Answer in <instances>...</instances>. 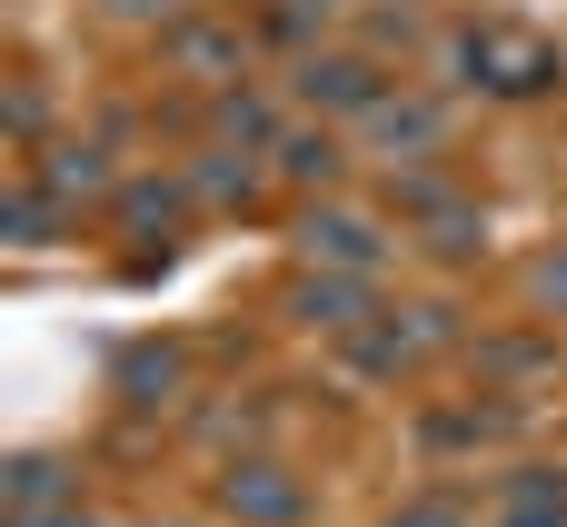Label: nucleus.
<instances>
[{"label":"nucleus","instance_id":"2eb2a0df","mask_svg":"<svg viewBox=\"0 0 567 527\" xmlns=\"http://www.w3.org/2000/svg\"><path fill=\"white\" fill-rule=\"evenodd\" d=\"M40 179H50L70 209L110 199V189H120V169H110V130H100V140H40Z\"/></svg>","mask_w":567,"mask_h":527},{"label":"nucleus","instance_id":"4be33fe9","mask_svg":"<svg viewBox=\"0 0 567 527\" xmlns=\"http://www.w3.org/2000/svg\"><path fill=\"white\" fill-rule=\"evenodd\" d=\"M359 40H369L379 60H409V50H429V10H419V0H389V10L359 0Z\"/></svg>","mask_w":567,"mask_h":527},{"label":"nucleus","instance_id":"f257e3e1","mask_svg":"<svg viewBox=\"0 0 567 527\" xmlns=\"http://www.w3.org/2000/svg\"><path fill=\"white\" fill-rule=\"evenodd\" d=\"M458 90H488V100H548L567 80V50L548 30H498V20H468L458 40H449V60H439Z\"/></svg>","mask_w":567,"mask_h":527},{"label":"nucleus","instance_id":"9b49d317","mask_svg":"<svg viewBox=\"0 0 567 527\" xmlns=\"http://www.w3.org/2000/svg\"><path fill=\"white\" fill-rule=\"evenodd\" d=\"M269 169L299 189V199H319V189H339V169H349V149H339V120H289L279 130V149H269Z\"/></svg>","mask_w":567,"mask_h":527},{"label":"nucleus","instance_id":"f8f14e48","mask_svg":"<svg viewBox=\"0 0 567 527\" xmlns=\"http://www.w3.org/2000/svg\"><path fill=\"white\" fill-rule=\"evenodd\" d=\"M110 389H120V409H169L189 389V349L179 339H130L110 359Z\"/></svg>","mask_w":567,"mask_h":527},{"label":"nucleus","instance_id":"39448f33","mask_svg":"<svg viewBox=\"0 0 567 527\" xmlns=\"http://www.w3.org/2000/svg\"><path fill=\"white\" fill-rule=\"evenodd\" d=\"M159 40V60L179 70V80H199V90H229V80H249V60H259V30H239V20H219L209 0H189L169 30H150Z\"/></svg>","mask_w":567,"mask_h":527},{"label":"nucleus","instance_id":"dca6fc26","mask_svg":"<svg viewBox=\"0 0 567 527\" xmlns=\"http://www.w3.org/2000/svg\"><path fill=\"white\" fill-rule=\"evenodd\" d=\"M488 249V209L468 199V189H449L439 209H419V259L429 269H458V259H478Z\"/></svg>","mask_w":567,"mask_h":527},{"label":"nucleus","instance_id":"5701e85b","mask_svg":"<svg viewBox=\"0 0 567 527\" xmlns=\"http://www.w3.org/2000/svg\"><path fill=\"white\" fill-rule=\"evenodd\" d=\"M319 40H329L319 0H259V50H319Z\"/></svg>","mask_w":567,"mask_h":527},{"label":"nucleus","instance_id":"b1692460","mask_svg":"<svg viewBox=\"0 0 567 527\" xmlns=\"http://www.w3.org/2000/svg\"><path fill=\"white\" fill-rule=\"evenodd\" d=\"M528 309H538L548 329H567V239H548V249L528 259Z\"/></svg>","mask_w":567,"mask_h":527},{"label":"nucleus","instance_id":"1a4fd4ad","mask_svg":"<svg viewBox=\"0 0 567 527\" xmlns=\"http://www.w3.org/2000/svg\"><path fill=\"white\" fill-rule=\"evenodd\" d=\"M100 209H110V229H120L130 249H140V239H150V249H169V239L199 219V209H189V189H179V169H169V179H120Z\"/></svg>","mask_w":567,"mask_h":527},{"label":"nucleus","instance_id":"423d86ee","mask_svg":"<svg viewBox=\"0 0 567 527\" xmlns=\"http://www.w3.org/2000/svg\"><path fill=\"white\" fill-rule=\"evenodd\" d=\"M219 518L229 527H309V478L279 448H239L219 468Z\"/></svg>","mask_w":567,"mask_h":527},{"label":"nucleus","instance_id":"20e7f679","mask_svg":"<svg viewBox=\"0 0 567 527\" xmlns=\"http://www.w3.org/2000/svg\"><path fill=\"white\" fill-rule=\"evenodd\" d=\"M379 90H389V60H379L369 40H319V50L289 60V100H299L309 120H339V130H349Z\"/></svg>","mask_w":567,"mask_h":527},{"label":"nucleus","instance_id":"c756f323","mask_svg":"<svg viewBox=\"0 0 567 527\" xmlns=\"http://www.w3.org/2000/svg\"><path fill=\"white\" fill-rule=\"evenodd\" d=\"M209 10H229V0H209Z\"/></svg>","mask_w":567,"mask_h":527},{"label":"nucleus","instance_id":"7ed1b4c3","mask_svg":"<svg viewBox=\"0 0 567 527\" xmlns=\"http://www.w3.org/2000/svg\"><path fill=\"white\" fill-rule=\"evenodd\" d=\"M289 249H299V269H369V279H389V259H399V229H389L379 209H359V199L319 189V199H299V219H289Z\"/></svg>","mask_w":567,"mask_h":527},{"label":"nucleus","instance_id":"bb28decb","mask_svg":"<svg viewBox=\"0 0 567 527\" xmlns=\"http://www.w3.org/2000/svg\"><path fill=\"white\" fill-rule=\"evenodd\" d=\"M90 10H100L110 30H169V20H179L189 0H90Z\"/></svg>","mask_w":567,"mask_h":527},{"label":"nucleus","instance_id":"4468645a","mask_svg":"<svg viewBox=\"0 0 567 527\" xmlns=\"http://www.w3.org/2000/svg\"><path fill=\"white\" fill-rule=\"evenodd\" d=\"M0 488H10V518L80 508V458H60V448H20V458L0 468Z\"/></svg>","mask_w":567,"mask_h":527},{"label":"nucleus","instance_id":"412c9836","mask_svg":"<svg viewBox=\"0 0 567 527\" xmlns=\"http://www.w3.org/2000/svg\"><path fill=\"white\" fill-rule=\"evenodd\" d=\"M339 369H349V379H409V369H419V349H409V339H399V319L379 309L369 329H349V339H339Z\"/></svg>","mask_w":567,"mask_h":527},{"label":"nucleus","instance_id":"6e6552de","mask_svg":"<svg viewBox=\"0 0 567 527\" xmlns=\"http://www.w3.org/2000/svg\"><path fill=\"white\" fill-rule=\"evenodd\" d=\"M379 309H389V289H379L369 269H289V299H279V319L309 329V339H349V329H369Z\"/></svg>","mask_w":567,"mask_h":527},{"label":"nucleus","instance_id":"cd10ccee","mask_svg":"<svg viewBox=\"0 0 567 527\" xmlns=\"http://www.w3.org/2000/svg\"><path fill=\"white\" fill-rule=\"evenodd\" d=\"M10 527H110V518H90V508H50V518H10Z\"/></svg>","mask_w":567,"mask_h":527},{"label":"nucleus","instance_id":"6ab92c4d","mask_svg":"<svg viewBox=\"0 0 567 527\" xmlns=\"http://www.w3.org/2000/svg\"><path fill=\"white\" fill-rule=\"evenodd\" d=\"M488 527H567V468H508Z\"/></svg>","mask_w":567,"mask_h":527},{"label":"nucleus","instance_id":"f03ea898","mask_svg":"<svg viewBox=\"0 0 567 527\" xmlns=\"http://www.w3.org/2000/svg\"><path fill=\"white\" fill-rule=\"evenodd\" d=\"M349 130H359V149H369L379 169H419V159H449V149H458V110H449V90H409V80H389Z\"/></svg>","mask_w":567,"mask_h":527},{"label":"nucleus","instance_id":"9d476101","mask_svg":"<svg viewBox=\"0 0 567 527\" xmlns=\"http://www.w3.org/2000/svg\"><path fill=\"white\" fill-rule=\"evenodd\" d=\"M468 359H478V379H498V389H528V379H548V369H558V329L528 309L518 329H478V339H468Z\"/></svg>","mask_w":567,"mask_h":527},{"label":"nucleus","instance_id":"c85d7f7f","mask_svg":"<svg viewBox=\"0 0 567 527\" xmlns=\"http://www.w3.org/2000/svg\"><path fill=\"white\" fill-rule=\"evenodd\" d=\"M319 10H359V0H319Z\"/></svg>","mask_w":567,"mask_h":527},{"label":"nucleus","instance_id":"a211bd4d","mask_svg":"<svg viewBox=\"0 0 567 527\" xmlns=\"http://www.w3.org/2000/svg\"><path fill=\"white\" fill-rule=\"evenodd\" d=\"M0 229H10V249L30 259V249H50V239L70 229V199H60V189L30 169V179H10V209H0Z\"/></svg>","mask_w":567,"mask_h":527},{"label":"nucleus","instance_id":"ddd939ff","mask_svg":"<svg viewBox=\"0 0 567 527\" xmlns=\"http://www.w3.org/2000/svg\"><path fill=\"white\" fill-rule=\"evenodd\" d=\"M299 120V100H279V90H259V80H229V90H209V130L219 140H239V149H279V130Z\"/></svg>","mask_w":567,"mask_h":527},{"label":"nucleus","instance_id":"393cba45","mask_svg":"<svg viewBox=\"0 0 567 527\" xmlns=\"http://www.w3.org/2000/svg\"><path fill=\"white\" fill-rule=\"evenodd\" d=\"M379 527H478V508H468L458 488H419V498H399Z\"/></svg>","mask_w":567,"mask_h":527},{"label":"nucleus","instance_id":"aec40b11","mask_svg":"<svg viewBox=\"0 0 567 527\" xmlns=\"http://www.w3.org/2000/svg\"><path fill=\"white\" fill-rule=\"evenodd\" d=\"M389 319H399V339H409L419 359L468 349V309H458V299H389Z\"/></svg>","mask_w":567,"mask_h":527},{"label":"nucleus","instance_id":"f3484780","mask_svg":"<svg viewBox=\"0 0 567 527\" xmlns=\"http://www.w3.org/2000/svg\"><path fill=\"white\" fill-rule=\"evenodd\" d=\"M508 428H518V409H419L409 448H419V458H468V448H488V438H508Z\"/></svg>","mask_w":567,"mask_h":527},{"label":"nucleus","instance_id":"a878e982","mask_svg":"<svg viewBox=\"0 0 567 527\" xmlns=\"http://www.w3.org/2000/svg\"><path fill=\"white\" fill-rule=\"evenodd\" d=\"M0 120H10V140H20V149H40V140H60V130H50V100H40V80H30V70L10 80V110H0Z\"/></svg>","mask_w":567,"mask_h":527},{"label":"nucleus","instance_id":"0eeeda50","mask_svg":"<svg viewBox=\"0 0 567 527\" xmlns=\"http://www.w3.org/2000/svg\"><path fill=\"white\" fill-rule=\"evenodd\" d=\"M269 179H279V169H269V149H239V140H219V130L179 159V189H189V209H199V219H249V209L269 199Z\"/></svg>","mask_w":567,"mask_h":527}]
</instances>
